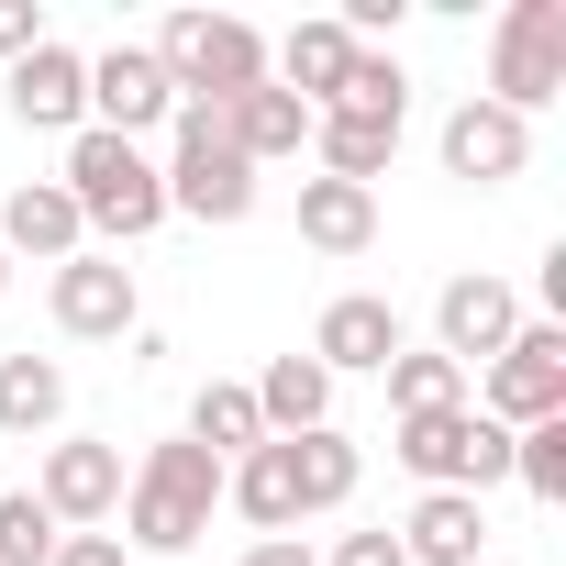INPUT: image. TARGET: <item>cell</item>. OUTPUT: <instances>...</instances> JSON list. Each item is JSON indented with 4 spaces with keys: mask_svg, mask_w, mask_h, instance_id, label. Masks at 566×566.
Instances as JSON below:
<instances>
[{
    "mask_svg": "<svg viewBox=\"0 0 566 566\" xmlns=\"http://www.w3.org/2000/svg\"><path fill=\"white\" fill-rule=\"evenodd\" d=\"M145 56H156V67H167V90H178V101H200V112H222V101L266 90V34H255V23H233V12H178Z\"/></svg>",
    "mask_w": 566,
    "mask_h": 566,
    "instance_id": "cell-3",
    "label": "cell"
},
{
    "mask_svg": "<svg viewBox=\"0 0 566 566\" xmlns=\"http://www.w3.org/2000/svg\"><path fill=\"white\" fill-rule=\"evenodd\" d=\"M222 500H233L255 533H290V522H301V489H290V444H255L244 467H222Z\"/></svg>",
    "mask_w": 566,
    "mask_h": 566,
    "instance_id": "cell-22",
    "label": "cell"
},
{
    "mask_svg": "<svg viewBox=\"0 0 566 566\" xmlns=\"http://www.w3.org/2000/svg\"><path fill=\"white\" fill-rule=\"evenodd\" d=\"M345 67H356V34L323 12V23H290V45H266V78L290 90L301 112H334V90H345Z\"/></svg>",
    "mask_w": 566,
    "mask_h": 566,
    "instance_id": "cell-16",
    "label": "cell"
},
{
    "mask_svg": "<svg viewBox=\"0 0 566 566\" xmlns=\"http://www.w3.org/2000/svg\"><path fill=\"white\" fill-rule=\"evenodd\" d=\"M56 189L78 200V222L90 233H112V244H145L156 222H167V178H156V156L145 145H123V134H67V167H56Z\"/></svg>",
    "mask_w": 566,
    "mask_h": 566,
    "instance_id": "cell-1",
    "label": "cell"
},
{
    "mask_svg": "<svg viewBox=\"0 0 566 566\" xmlns=\"http://www.w3.org/2000/svg\"><path fill=\"white\" fill-rule=\"evenodd\" d=\"M45 555H56V511L34 489H12L0 500V566H45Z\"/></svg>",
    "mask_w": 566,
    "mask_h": 566,
    "instance_id": "cell-29",
    "label": "cell"
},
{
    "mask_svg": "<svg viewBox=\"0 0 566 566\" xmlns=\"http://www.w3.org/2000/svg\"><path fill=\"white\" fill-rule=\"evenodd\" d=\"M67 411V367L56 356H0V433H45Z\"/></svg>",
    "mask_w": 566,
    "mask_h": 566,
    "instance_id": "cell-25",
    "label": "cell"
},
{
    "mask_svg": "<svg viewBox=\"0 0 566 566\" xmlns=\"http://www.w3.org/2000/svg\"><path fill=\"white\" fill-rule=\"evenodd\" d=\"M312 145H323V178L378 189V178H389V156H400V123H367V112H312Z\"/></svg>",
    "mask_w": 566,
    "mask_h": 566,
    "instance_id": "cell-21",
    "label": "cell"
},
{
    "mask_svg": "<svg viewBox=\"0 0 566 566\" xmlns=\"http://www.w3.org/2000/svg\"><path fill=\"white\" fill-rule=\"evenodd\" d=\"M400 555H411V566H478V555H489V511H478L467 489H422L411 522H400Z\"/></svg>",
    "mask_w": 566,
    "mask_h": 566,
    "instance_id": "cell-17",
    "label": "cell"
},
{
    "mask_svg": "<svg viewBox=\"0 0 566 566\" xmlns=\"http://www.w3.org/2000/svg\"><path fill=\"white\" fill-rule=\"evenodd\" d=\"M189 444H200V455H255V444H266L255 389H244V378H211V389L189 400Z\"/></svg>",
    "mask_w": 566,
    "mask_h": 566,
    "instance_id": "cell-24",
    "label": "cell"
},
{
    "mask_svg": "<svg viewBox=\"0 0 566 566\" xmlns=\"http://www.w3.org/2000/svg\"><path fill=\"white\" fill-rule=\"evenodd\" d=\"M301 244L367 255V244H378V189H356V178H301Z\"/></svg>",
    "mask_w": 566,
    "mask_h": 566,
    "instance_id": "cell-20",
    "label": "cell"
},
{
    "mask_svg": "<svg viewBox=\"0 0 566 566\" xmlns=\"http://www.w3.org/2000/svg\"><path fill=\"white\" fill-rule=\"evenodd\" d=\"M478 566H500V555H478Z\"/></svg>",
    "mask_w": 566,
    "mask_h": 566,
    "instance_id": "cell-35",
    "label": "cell"
},
{
    "mask_svg": "<svg viewBox=\"0 0 566 566\" xmlns=\"http://www.w3.org/2000/svg\"><path fill=\"white\" fill-rule=\"evenodd\" d=\"M522 334V290L511 277H444V301H433V356H455V367H478V356H500Z\"/></svg>",
    "mask_w": 566,
    "mask_h": 566,
    "instance_id": "cell-11",
    "label": "cell"
},
{
    "mask_svg": "<svg viewBox=\"0 0 566 566\" xmlns=\"http://www.w3.org/2000/svg\"><path fill=\"white\" fill-rule=\"evenodd\" d=\"M211 511H222V455H200L189 433L178 444H145V467L123 478V533L145 555H189L211 533Z\"/></svg>",
    "mask_w": 566,
    "mask_h": 566,
    "instance_id": "cell-2",
    "label": "cell"
},
{
    "mask_svg": "<svg viewBox=\"0 0 566 566\" xmlns=\"http://www.w3.org/2000/svg\"><path fill=\"white\" fill-rule=\"evenodd\" d=\"M255 422H266V444L323 433V422H334V378H323L312 356H266V378H255Z\"/></svg>",
    "mask_w": 566,
    "mask_h": 566,
    "instance_id": "cell-18",
    "label": "cell"
},
{
    "mask_svg": "<svg viewBox=\"0 0 566 566\" xmlns=\"http://www.w3.org/2000/svg\"><path fill=\"white\" fill-rule=\"evenodd\" d=\"M522 167H533V123H522V112H500V101H455V112H444V178L500 189V178H522Z\"/></svg>",
    "mask_w": 566,
    "mask_h": 566,
    "instance_id": "cell-12",
    "label": "cell"
},
{
    "mask_svg": "<svg viewBox=\"0 0 566 566\" xmlns=\"http://www.w3.org/2000/svg\"><path fill=\"white\" fill-rule=\"evenodd\" d=\"M45 301H56V334H67V345H123V334H134V312H145L123 255H67Z\"/></svg>",
    "mask_w": 566,
    "mask_h": 566,
    "instance_id": "cell-9",
    "label": "cell"
},
{
    "mask_svg": "<svg viewBox=\"0 0 566 566\" xmlns=\"http://www.w3.org/2000/svg\"><path fill=\"white\" fill-rule=\"evenodd\" d=\"M334 566H411V555H400V533H345Z\"/></svg>",
    "mask_w": 566,
    "mask_h": 566,
    "instance_id": "cell-32",
    "label": "cell"
},
{
    "mask_svg": "<svg viewBox=\"0 0 566 566\" xmlns=\"http://www.w3.org/2000/svg\"><path fill=\"white\" fill-rule=\"evenodd\" d=\"M334 112H367V123H400V112H411V78H400V56H378V45H356V67H345V90H334Z\"/></svg>",
    "mask_w": 566,
    "mask_h": 566,
    "instance_id": "cell-27",
    "label": "cell"
},
{
    "mask_svg": "<svg viewBox=\"0 0 566 566\" xmlns=\"http://www.w3.org/2000/svg\"><path fill=\"white\" fill-rule=\"evenodd\" d=\"M123 444H101V433H67V444H45V478H34V500L56 511V533H101L112 511H123Z\"/></svg>",
    "mask_w": 566,
    "mask_h": 566,
    "instance_id": "cell-8",
    "label": "cell"
},
{
    "mask_svg": "<svg viewBox=\"0 0 566 566\" xmlns=\"http://www.w3.org/2000/svg\"><path fill=\"white\" fill-rule=\"evenodd\" d=\"M12 123H34V134H90V56L45 34V45L12 67Z\"/></svg>",
    "mask_w": 566,
    "mask_h": 566,
    "instance_id": "cell-13",
    "label": "cell"
},
{
    "mask_svg": "<svg viewBox=\"0 0 566 566\" xmlns=\"http://www.w3.org/2000/svg\"><path fill=\"white\" fill-rule=\"evenodd\" d=\"M244 566H323V555H312L301 533H255V544H244Z\"/></svg>",
    "mask_w": 566,
    "mask_h": 566,
    "instance_id": "cell-33",
    "label": "cell"
},
{
    "mask_svg": "<svg viewBox=\"0 0 566 566\" xmlns=\"http://www.w3.org/2000/svg\"><path fill=\"white\" fill-rule=\"evenodd\" d=\"M378 378H389V411H400V422H422V411H455V400H467V367H455V356H433V345H422V356L400 345Z\"/></svg>",
    "mask_w": 566,
    "mask_h": 566,
    "instance_id": "cell-26",
    "label": "cell"
},
{
    "mask_svg": "<svg viewBox=\"0 0 566 566\" xmlns=\"http://www.w3.org/2000/svg\"><path fill=\"white\" fill-rule=\"evenodd\" d=\"M90 123H101V134H123V145H145L156 123H178V90H167V67H156L145 45H112V56H90Z\"/></svg>",
    "mask_w": 566,
    "mask_h": 566,
    "instance_id": "cell-10",
    "label": "cell"
},
{
    "mask_svg": "<svg viewBox=\"0 0 566 566\" xmlns=\"http://www.w3.org/2000/svg\"><path fill=\"white\" fill-rule=\"evenodd\" d=\"M0 301H12V255H0Z\"/></svg>",
    "mask_w": 566,
    "mask_h": 566,
    "instance_id": "cell-34",
    "label": "cell"
},
{
    "mask_svg": "<svg viewBox=\"0 0 566 566\" xmlns=\"http://www.w3.org/2000/svg\"><path fill=\"white\" fill-rule=\"evenodd\" d=\"M478 411H489L500 433H533V422H555V411H566V323H522V334L489 356V389H478Z\"/></svg>",
    "mask_w": 566,
    "mask_h": 566,
    "instance_id": "cell-7",
    "label": "cell"
},
{
    "mask_svg": "<svg viewBox=\"0 0 566 566\" xmlns=\"http://www.w3.org/2000/svg\"><path fill=\"white\" fill-rule=\"evenodd\" d=\"M0 255H45V266L90 255V222H78V200H67L56 178H23L12 200H0Z\"/></svg>",
    "mask_w": 566,
    "mask_h": 566,
    "instance_id": "cell-15",
    "label": "cell"
},
{
    "mask_svg": "<svg viewBox=\"0 0 566 566\" xmlns=\"http://www.w3.org/2000/svg\"><path fill=\"white\" fill-rule=\"evenodd\" d=\"M45 566H134V555H123V533H56Z\"/></svg>",
    "mask_w": 566,
    "mask_h": 566,
    "instance_id": "cell-30",
    "label": "cell"
},
{
    "mask_svg": "<svg viewBox=\"0 0 566 566\" xmlns=\"http://www.w3.org/2000/svg\"><path fill=\"white\" fill-rule=\"evenodd\" d=\"M156 178H167V211H189V222H244V211H255V167L233 156L222 112H200V101H178Z\"/></svg>",
    "mask_w": 566,
    "mask_h": 566,
    "instance_id": "cell-4",
    "label": "cell"
},
{
    "mask_svg": "<svg viewBox=\"0 0 566 566\" xmlns=\"http://www.w3.org/2000/svg\"><path fill=\"white\" fill-rule=\"evenodd\" d=\"M356 467H367V455H356L334 422H323V433H290V489H301V511H345V500H356Z\"/></svg>",
    "mask_w": 566,
    "mask_h": 566,
    "instance_id": "cell-23",
    "label": "cell"
},
{
    "mask_svg": "<svg viewBox=\"0 0 566 566\" xmlns=\"http://www.w3.org/2000/svg\"><path fill=\"white\" fill-rule=\"evenodd\" d=\"M511 478H522L533 500H566V411L533 422V433H511Z\"/></svg>",
    "mask_w": 566,
    "mask_h": 566,
    "instance_id": "cell-28",
    "label": "cell"
},
{
    "mask_svg": "<svg viewBox=\"0 0 566 566\" xmlns=\"http://www.w3.org/2000/svg\"><path fill=\"white\" fill-rule=\"evenodd\" d=\"M222 134H233V156H244V167H277V156H301V145H312V112L266 78V90L222 101Z\"/></svg>",
    "mask_w": 566,
    "mask_h": 566,
    "instance_id": "cell-19",
    "label": "cell"
},
{
    "mask_svg": "<svg viewBox=\"0 0 566 566\" xmlns=\"http://www.w3.org/2000/svg\"><path fill=\"white\" fill-rule=\"evenodd\" d=\"M389 455H400L422 489H467V500H478L489 478H511V433H500L489 411H467V400H455V411L400 422V444H389Z\"/></svg>",
    "mask_w": 566,
    "mask_h": 566,
    "instance_id": "cell-6",
    "label": "cell"
},
{
    "mask_svg": "<svg viewBox=\"0 0 566 566\" xmlns=\"http://www.w3.org/2000/svg\"><path fill=\"white\" fill-rule=\"evenodd\" d=\"M34 45H45V12H34V0H0V56H12V67H23Z\"/></svg>",
    "mask_w": 566,
    "mask_h": 566,
    "instance_id": "cell-31",
    "label": "cell"
},
{
    "mask_svg": "<svg viewBox=\"0 0 566 566\" xmlns=\"http://www.w3.org/2000/svg\"><path fill=\"white\" fill-rule=\"evenodd\" d=\"M566 90V0H511L500 12V34H489V90L478 101H500V112H544Z\"/></svg>",
    "mask_w": 566,
    "mask_h": 566,
    "instance_id": "cell-5",
    "label": "cell"
},
{
    "mask_svg": "<svg viewBox=\"0 0 566 566\" xmlns=\"http://www.w3.org/2000/svg\"><path fill=\"white\" fill-rule=\"evenodd\" d=\"M389 356H400V312H389L378 290H345V301L312 323V367H323V378H345V367H367V378H378Z\"/></svg>",
    "mask_w": 566,
    "mask_h": 566,
    "instance_id": "cell-14",
    "label": "cell"
}]
</instances>
